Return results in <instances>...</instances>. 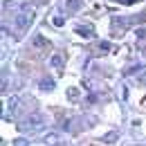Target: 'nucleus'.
Segmentation results:
<instances>
[{"instance_id": "1", "label": "nucleus", "mask_w": 146, "mask_h": 146, "mask_svg": "<svg viewBox=\"0 0 146 146\" xmlns=\"http://www.w3.org/2000/svg\"><path fill=\"white\" fill-rule=\"evenodd\" d=\"M45 124V117L43 115H34V117H29V121H25V124H20L23 130H34V128H40Z\"/></svg>"}, {"instance_id": "2", "label": "nucleus", "mask_w": 146, "mask_h": 146, "mask_svg": "<svg viewBox=\"0 0 146 146\" xmlns=\"http://www.w3.org/2000/svg\"><path fill=\"white\" fill-rule=\"evenodd\" d=\"M32 18H34L32 11H20L18 16H16V27H18V29H25V27L32 23Z\"/></svg>"}, {"instance_id": "3", "label": "nucleus", "mask_w": 146, "mask_h": 146, "mask_svg": "<svg viewBox=\"0 0 146 146\" xmlns=\"http://www.w3.org/2000/svg\"><path fill=\"white\" fill-rule=\"evenodd\" d=\"M76 32H79L81 36H86V38L92 36V27H90V25H81V27H76Z\"/></svg>"}, {"instance_id": "4", "label": "nucleus", "mask_w": 146, "mask_h": 146, "mask_svg": "<svg viewBox=\"0 0 146 146\" xmlns=\"http://www.w3.org/2000/svg\"><path fill=\"white\" fill-rule=\"evenodd\" d=\"M47 45H50V43L43 36H34V47H47Z\"/></svg>"}, {"instance_id": "5", "label": "nucleus", "mask_w": 146, "mask_h": 146, "mask_svg": "<svg viewBox=\"0 0 146 146\" xmlns=\"http://www.w3.org/2000/svg\"><path fill=\"white\" fill-rule=\"evenodd\" d=\"M40 88H43V90H52V88H54V81H52V79H43V81H40Z\"/></svg>"}, {"instance_id": "6", "label": "nucleus", "mask_w": 146, "mask_h": 146, "mask_svg": "<svg viewBox=\"0 0 146 146\" xmlns=\"http://www.w3.org/2000/svg\"><path fill=\"white\" fill-rule=\"evenodd\" d=\"M52 65H54V68H61V65H63V58H61L58 54H54L52 56Z\"/></svg>"}, {"instance_id": "7", "label": "nucleus", "mask_w": 146, "mask_h": 146, "mask_svg": "<svg viewBox=\"0 0 146 146\" xmlns=\"http://www.w3.org/2000/svg\"><path fill=\"white\" fill-rule=\"evenodd\" d=\"M14 146H29V142H27L25 137H18V139L14 142Z\"/></svg>"}, {"instance_id": "8", "label": "nucleus", "mask_w": 146, "mask_h": 146, "mask_svg": "<svg viewBox=\"0 0 146 146\" xmlns=\"http://www.w3.org/2000/svg\"><path fill=\"white\" fill-rule=\"evenodd\" d=\"M104 142H106V144H112V142H115V133H108V135L104 137Z\"/></svg>"}, {"instance_id": "9", "label": "nucleus", "mask_w": 146, "mask_h": 146, "mask_svg": "<svg viewBox=\"0 0 146 146\" xmlns=\"http://www.w3.org/2000/svg\"><path fill=\"white\" fill-rule=\"evenodd\" d=\"M108 47H110L108 43H101V45H99V50H101V52H108Z\"/></svg>"}]
</instances>
